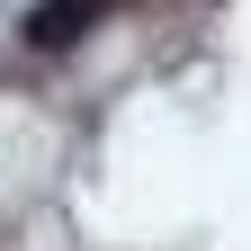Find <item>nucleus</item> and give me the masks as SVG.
Segmentation results:
<instances>
[{
	"instance_id": "obj_1",
	"label": "nucleus",
	"mask_w": 251,
	"mask_h": 251,
	"mask_svg": "<svg viewBox=\"0 0 251 251\" xmlns=\"http://www.w3.org/2000/svg\"><path fill=\"white\" fill-rule=\"evenodd\" d=\"M99 9H108V0H36L18 36L36 45V54H63V45H81V36H90V18H99Z\"/></svg>"
}]
</instances>
